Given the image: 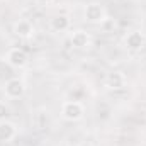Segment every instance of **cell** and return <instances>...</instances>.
Wrapping results in <instances>:
<instances>
[{
	"mask_svg": "<svg viewBox=\"0 0 146 146\" xmlns=\"http://www.w3.org/2000/svg\"><path fill=\"white\" fill-rule=\"evenodd\" d=\"M70 24H72V21H70V17L65 15V14H58V15H54V17L49 21V27H51L54 33H65V31H68V29H70Z\"/></svg>",
	"mask_w": 146,
	"mask_h": 146,
	"instance_id": "30bf717a",
	"label": "cell"
},
{
	"mask_svg": "<svg viewBox=\"0 0 146 146\" xmlns=\"http://www.w3.org/2000/svg\"><path fill=\"white\" fill-rule=\"evenodd\" d=\"M78 146H94L92 143H82V145H78Z\"/></svg>",
	"mask_w": 146,
	"mask_h": 146,
	"instance_id": "5bb4252c",
	"label": "cell"
},
{
	"mask_svg": "<svg viewBox=\"0 0 146 146\" xmlns=\"http://www.w3.org/2000/svg\"><path fill=\"white\" fill-rule=\"evenodd\" d=\"M17 136V127L14 122L2 121L0 122V143H10Z\"/></svg>",
	"mask_w": 146,
	"mask_h": 146,
	"instance_id": "ba28073f",
	"label": "cell"
},
{
	"mask_svg": "<svg viewBox=\"0 0 146 146\" xmlns=\"http://www.w3.org/2000/svg\"><path fill=\"white\" fill-rule=\"evenodd\" d=\"M85 114V109H83V104L78 102V100H66L63 102L61 106V117L66 119V121H80Z\"/></svg>",
	"mask_w": 146,
	"mask_h": 146,
	"instance_id": "6da1fadb",
	"label": "cell"
},
{
	"mask_svg": "<svg viewBox=\"0 0 146 146\" xmlns=\"http://www.w3.org/2000/svg\"><path fill=\"white\" fill-rule=\"evenodd\" d=\"M3 92H5V97H7V99L15 100V99H19V97H22L24 92H26L24 82H22L21 78H10V80L5 82Z\"/></svg>",
	"mask_w": 146,
	"mask_h": 146,
	"instance_id": "7a4b0ae2",
	"label": "cell"
},
{
	"mask_svg": "<svg viewBox=\"0 0 146 146\" xmlns=\"http://www.w3.org/2000/svg\"><path fill=\"white\" fill-rule=\"evenodd\" d=\"M85 19L88 22H102L106 19V9L100 3H88L85 7Z\"/></svg>",
	"mask_w": 146,
	"mask_h": 146,
	"instance_id": "277c9868",
	"label": "cell"
},
{
	"mask_svg": "<svg viewBox=\"0 0 146 146\" xmlns=\"http://www.w3.org/2000/svg\"><path fill=\"white\" fill-rule=\"evenodd\" d=\"M70 42H72L73 48H76V49H85V48H88L92 44V37L85 31H75L70 36Z\"/></svg>",
	"mask_w": 146,
	"mask_h": 146,
	"instance_id": "5b68a950",
	"label": "cell"
},
{
	"mask_svg": "<svg viewBox=\"0 0 146 146\" xmlns=\"http://www.w3.org/2000/svg\"><path fill=\"white\" fill-rule=\"evenodd\" d=\"M36 3H39V5H49V3H53L54 0H34Z\"/></svg>",
	"mask_w": 146,
	"mask_h": 146,
	"instance_id": "4fadbf2b",
	"label": "cell"
},
{
	"mask_svg": "<svg viewBox=\"0 0 146 146\" xmlns=\"http://www.w3.org/2000/svg\"><path fill=\"white\" fill-rule=\"evenodd\" d=\"M126 75L122 72H110L106 76V85L109 87L110 90H119L126 87Z\"/></svg>",
	"mask_w": 146,
	"mask_h": 146,
	"instance_id": "8992f818",
	"label": "cell"
},
{
	"mask_svg": "<svg viewBox=\"0 0 146 146\" xmlns=\"http://www.w3.org/2000/svg\"><path fill=\"white\" fill-rule=\"evenodd\" d=\"M124 44H126L127 49L138 51V49H141L143 44H145V36H143L139 31H133V33H129L127 36L124 37Z\"/></svg>",
	"mask_w": 146,
	"mask_h": 146,
	"instance_id": "9c48e42d",
	"label": "cell"
},
{
	"mask_svg": "<svg viewBox=\"0 0 146 146\" xmlns=\"http://www.w3.org/2000/svg\"><path fill=\"white\" fill-rule=\"evenodd\" d=\"M14 33H15V36L22 37V39H29V37H33V34H34V26L31 24V21L21 19V21L15 22Z\"/></svg>",
	"mask_w": 146,
	"mask_h": 146,
	"instance_id": "52a82bcc",
	"label": "cell"
},
{
	"mask_svg": "<svg viewBox=\"0 0 146 146\" xmlns=\"http://www.w3.org/2000/svg\"><path fill=\"white\" fill-rule=\"evenodd\" d=\"M9 112H10L9 106H7L3 100H0V122H2V121H7V115H9Z\"/></svg>",
	"mask_w": 146,
	"mask_h": 146,
	"instance_id": "7c38bea8",
	"label": "cell"
},
{
	"mask_svg": "<svg viewBox=\"0 0 146 146\" xmlns=\"http://www.w3.org/2000/svg\"><path fill=\"white\" fill-rule=\"evenodd\" d=\"M115 27H117V22H115L114 19H109V17H106V19L100 22V29H102L104 33H114Z\"/></svg>",
	"mask_w": 146,
	"mask_h": 146,
	"instance_id": "8fae6325",
	"label": "cell"
},
{
	"mask_svg": "<svg viewBox=\"0 0 146 146\" xmlns=\"http://www.w3.org/2000/svg\"><path fill=\"white\" fill-rule=\"evenodd\" d=\"M5 61H7L12 68H24L29 60H27V54H26L24 49H21V48H12V49L7 51Z\"/></svg>",
	"mask_w": 146,
	"mask_h": 146,
	"instance_id": "3957f363",
	"label": "cell"
}]
</instances>
